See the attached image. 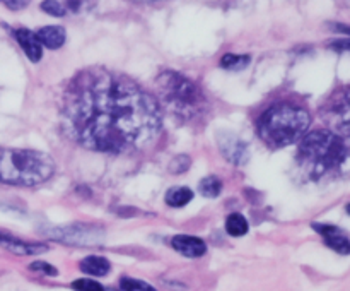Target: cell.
<instances>
[{
  "label": "cell",
  "mask_w": 350,
  "mask_h": 291,
  "mask_svg": "<svg viewBox=\"0 0 350 291\" xmlns=\"http://www.w3.org/2000/svg\"><path fill=\"white\" fill-rule=\"evenodd\" d=\"M60 116L72 140L99 153L140 149L163 127L159 101L150 92L126 75L99 67L72 79Z\"/></svg>",
  "instance_id": "6da1fadb"
},
{
  "label": "cell",
  "mask_w": 350,
  "mask_h": 291,
  "mask_svg": "<svg viewBox=\"0 0 350 291\" xmlns=\"http://www.w3.org/2000/svg\"><path fill=\"white\" fill-rule=\"evenodd\" d=\"M296 160L303 177L314 184L350 177V147L344 137L330 130L306 134L297 147Z\"/></svg>",
  "instance_id": "7a4b0ae2"
},
{
  "label": "cell",
  "mask_w": 350,
  "mask_h": 291,
  "mask_svg": "<svg viewBox=\"0 0 350 291\" xmlns=\"http://www.w3.org/2000/svg\"><path fill=\"white\" fill-rule=\"evenodd\" d=\"M311 116L304 108L291 103H277L260 115L256 130L267 146L286 147L306 136Z\"/></svg>",
  "instance_id": "3957f363"
},
{
  "label": "cell",
  "mask_w": 350,
  "mask_h": 291,
  "mask_svg": "<svg viewBox=\"0 0 350 291\" xmlns=\"http://www.w3.org/2000/svg\"><path fill=\"white\" fill-rule=\"evenodd\" d=\"M55 163L48 154L33 149L0 147V181L9 185L43 184L53 175Z\"/></svg>",
  "instance_id": "277c9868"
},
{
  "label": "cell",
  "mask_w": 350,
  "mask_h": 291,
  "mask_svg": "<svg viewBox=\"0 0 350 291\" xmlns=\"http://www.w3.org/2000/svg\"><path fill=\"white\" fill-rule=\"evenodd\" d=\"M156 86L163 105L180 118H197L207 108V101H205L202 89L193 81L178 72H163L157 77Z\"/></svg>",
  "instance_id": "5b68a950"
},
{
  "label": "cell",
  "mask_w": 350,
  "mask_h": 291,
  "mask_svg": "<svg viewBox=\"0 0 350 291\" xmlns=\"http://www.w3.org/2000/svg\"><path fill=\"white\" fill-rule=\"evenodd\" d=\"M328 130L340 137H350V86L332 92L320 110Z\"/></svg>",
  "instance_id": "8992f818"
},
{
  "label": "cell",
  "mask_w": 350,
  "mask_h": 291,
  "mask_svg": "<svg viewBox=\"0 0 350 291\" xmlns=\"http://www.w3.org/2000/svg\"><path fill=\"white\" fill-rule=\"evenodd\" d=\"M219 149L224 154V157L228 161L234 164H245L250 157V151L246 142H243L238 136L229 132L219 134L217 137Z\"/></svg>",
  "instance_id": "52a82bcc"
},
{
  "label": "cell",
  "mask_w": 350,
  "mask_h": 291,
  "mask_svg": "<svg viewBox=\"0 0 350 291\" xmlns=\"http://www.w3.org/2000/svg\"><path fill=\"white\" fill-rule=\"evenodd\" d=\"M314 229L323 235L325 243H327L330 249H334L335 252L342 253V255L350 253V240L340 228L330 225H314Z\"/></svg>",
  "instance_id": "ba28073f"
},
{
  "label": "cell",
  "mask_w": 350,
  "mask_h": 291,
  "mask_svg": "<svg viewBox=\"0 0 350 291\" xmlns=\"http://www.w3.org/2000/svg\"><path fill=\"white\" fill-rule=\"evenodd\" d=\"M14 36H16L17 43L21 45V48L24 50V53L27 55L31 62H40L41 55H43V45H41L40 38L36 33L29 29H16L14 31Z\"/></svg>",
  "instance_id": "9c48e42d"
},
{
  "label": "cell",
  "mask_w": 350,
  "mask_h": 291,
  "mask_svg": "<svg viewBox=\"0 0 350 291\" xmlns=\"http://www.w3.org/2000/svg\"><path fill=\"white\" fill-rule=\"evenodd\" d=\"M171 245L174 250L185 257H202L207 252V245L204 240L197 238V236H188V235H178L171 240Z\"/></svg>",
  "instance_id": "30bf717a"
},
{
  "label": "cell",
  "mask_w": 350,
  "mask_h": 291,
  "mask_svg": "<svg viewBox=\"0 0 350 291\" xmlns=\"http://www.w3.org/2000/svg\"><path fill=\"white\" fill-rule=\"evenodd\" d=\"M36 34L40 38L41 45L50 48V50H58L65 43V38H67V33L62 26H44Z\"/></svg>",
  "instance_id": "8fae6325"
},
{
  "label": "cell",
  "mask_w": 350,
  "mask_h": 291,
  "mask_svg": "<svg viewBox=\"0 0 350 291\" xmlns=\"http://www.w3.org/2000/svg\"><path fill=\"white\" fill-rule=\"evenodd\" d=\"M0 245L5 246L10 252L17 253V255H36V253L44 252L46 246L44 245H36V243H26L21 242V240L9 238V236L0 235Z\"/></svg>",
  "instance_id": "7c38bea8"
},
{
  "label": "cell",
  "mask_w": 350,
  "mask_h": 291,
  "mask_svg": "<svg viewBox=\"0 0 350 291\" xmlns=\"http://www.w3.org/2000/svg\"><path fill=\"white\" fill-rule=\"evenodd\" d=\"M109 262L105 259V257L91 255L85 257L81 262V269L84 270L85 274H91V276H106L109 273Z\"/></svg>",
  "instance_id": "4fadbf2b"
},
{
  "label": "cell",
  "mask_w": 350,
  "mask_h": 291,
  "mask_svg": "<svg viewBox=\"0 0 350 291\" xmlns=\"http://www.w3.org/2000/svg\"><path fill=\"white\" fill-rule=\"evenodd\" d=\"M191 199H193V192L188 187H173L166 194V202L171 207H183Z\"/></svg>",
  "instance_id": "5bb4252c"
},
{
  "label": "cell",
  "mask_w": 350,
  "mask_h": 291,
  "mask_svg": "<svg viewBox=\"0 0 350 291\" xmlns=\"http://www.w3.org/2000/svg\"><path fill=\"white\" fill-rule=\"evenodd\" d=\"M226 231L231 236H243L248 231V221H246L245 216L238 214H229V218L226 219Z\"/></svg>",
  "instance_id": "9a60e30c"
},
{
  "label": "cell",
  "mask_w": 350,
  "mask_h": 291,
  "mask_svg": "<svg viewBox=\"0 0 350 291\" xmlns=\"http://www.w3.org/2000/svg\"><path fill=\"white\" fill-rule=\"evenodd\" d=\"M198 190L204 197H217L222 192V181L217 177H205L198 185Z\"/></svg>",
  "instance_id": "2e32d148"
},
{
  "label": "cell",
  "mask_w": 350,
  "mask_h": 291,
  "mask_svg": "<svg viewBox=\"0 0 350 291\" xmlns=\"http://www.w3.org/2000/svg\"><path fill=\"white\" fill-rule=\"evenodd\" d=\"M248 64H250V57H246V55L228 53L224 55L221 60L222 67L229 68V71H241V68H245Z\"/></svg>",
  "instance_id": "e0dca14e"
},
{
  "label": "cell",
  "mask_w": 350,
  "mask_h": 291,
  "mask_svg": "<svg viewBox=\"0 0 350 291\" xmlns=\"http://www.w3.org/2000/svg\"><path fill=\"white\" fill-rule=\"evenodd\" d=\"M92 0H64L62 5H64L65 14L70 12V14H81L84 10H88L91 7Z\"/></svg>",
  "instance_id": "ac0fdd59"
},
{
  "label": "cell",
  "mask_w": 350,
  "mask_h": 291,
  "mask_svg": "<svg viewBox=\"0 0 350 291\" xmlns=\"http://www.w3.org/2000/svg\"><path fill=\"white\" fill-rule=\"evenodd\" d=\"M122 290L123 291H156L152 286L144 283V281L129 279V277H125V279L122 281Z\"/></svg>",
  "instance_id": "d6986e66"
},
{
  "label": "cell",
  "mask_w": 350,
  "mask_h": 291,
  "mask_svg": "<svg viewBox=\"0 0 350 291\" xmlns=\"http://www.w3.org/2000/svg\"><path fill=\"white\" fill-rule=\"evenodd\" d=\"M41 9L53 17L65 16V9H64V5H62L60 0H44V2L41 3Z\"/></svg>",
  "instance_id": "ffe728a7"
},
{
  "label": "cell",
  "mask_w": 350,
  "mask_h": 291,
  "mask_svg": "<svg viewBox=\"0 0 350 291\" xmlns=\"http://www.w3.org/2000/svg\"><path fill=\"white\" fill-rule=\"evenodd\" d=\"M75 291H105V288L92 279H77L72 283Z\"/></svg>",
  "instance_id": "44dd1931"
},
{
  "label": "cell",
  "mask_w": 350,
  "mask_h": 291,
  "mask_svg": "<svg viewBox=\"0 0 350 291\" xmlns=\"http://www.w3.org/2000/svg\"><path fill=\"white\" fill-rule=\"evenodd\" d=\"M188 166H190V157H187V156L174 157V161L171 163V170H173L174 173H181V171L187 170Z\"/></svg>",
  "instance_id": "7402d4cb"
},
{
  "label": "cell",
  "mask_w": 350,
  "mask_h": 291,
  "mask_svg": "<svg viewBox=\"0 0 350 291\" xmlns=\"http://www.w3.org/2000/svg\"><path fill=\"white\" fill-rule=\"evenodd\" d=\"M31 269L33 270H41V273L48 274V276H57V269H55L53 266H50V264L46 262H41V260H38V262L31 264Z\"/></svg>",
  "instance_id": "603a6c76"
},
{
  "label": "cell",
  "mask_w": 350,
  "mask_h": 291,
  "mask_svg": "<svg viewBox=\"0 0 350 291\" xmlns=\"http://www.w3.org/2000/svg\"><path fill=\"white\" fill-rule=\"evenodd\" d=\"M328 45L335 51H350V38H338V40L330 41Z\"/></svg>",
  "instance_id": "cb8c5ba5"
},
{
  "label": "cell",
  "mask_w": 350,
  "mask_h": 291,
  "mask_svg": "<svg viewBox=\"0 0 350 291\" xmlns=\"http://www.w3.org/2000/svg\"><path fill=\"white\" fill-rule=\"evenodd\" d=\"M0 2H2L3 5L9 7V9L19 10V9H24V7L29 3V0H0Z\"/></svg>",
  "instance_id": "d4e9b609"
},
{
  "label": "cell",
  "mask_w": 350,
  "mask_h": 291,
  "mask_svg": "<svg viewBox=\"0 0 350 291\" xmlns=\"http://www.w3.org/2000/svg\"><path fill=\"white\" fill-rule=\"evenodd\" d=\"M335 2H338L340 5H350V0H335Z\"/></svg>",
  "instance_id": "484cf974"
},
{
  "label": "cell",
  "mask_w": 350,
  "mask_h": 291,
  "mask_svg": "<svg viewBox=\"0 0 350 291\" xmlns=\"http://www.w3.org/2000/svg\"><path fill=\"white\" fill-rule=\"evenodd\" d=\"M135 2H157V0H135Z\"/></svg>",
  "instance_id": "4316f807"
},
{
  "label": "cell",
  "mask_w": 350,
  "mask_h": 291,
  "mask_svg": "<svg viewBox=\"0 0 350 291\" xmlns=\"http://www.w3.org/2000/svg\"><path fill=\"white\" fill-rule=\"evenodd\" d=\"M347 212H349V214H350V204L347 205Z\"/></svg>",
  "instance_id": "83f0119b"
}]
</instances>
